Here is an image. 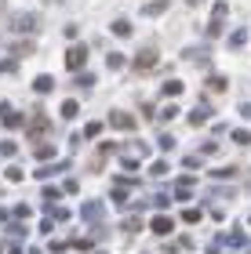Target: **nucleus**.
<instances>
[{"label":"nucleus","mask_w":251,"mask_h":254,"mask_svg":"<svg viewBox=\"0 0 251 254\" xmlns=\"http://www.w3.org/2000/svg\"><path fill=\"white\" fill-rule=\"evenodd\" d=\"M84 62H87V44H73V48L66 51V65H70V69H81Z\"/></svg>","instance_id":"f257e3e1"},{"label":"nucleus","mask_w":251,"mask_h":254,"mask_svg":"<svg viewBox=\"0 0 251 254\" xmlns=\"http://www.w3.org/2000/svg\"><path fill=\"white\" fill-rule=\"evenodd\" d=\"M109 127H117V131H135V117L124 109H113L109 113Z\"/></svg>","instance_id":"f03ea898"},{"label":"nucleus","mask_w":251,"mask_h":254,"mask_svg":"<svg viewBox=\"0 0 251 254\" xmlns=\"http://www.w3.org/2000/svg\"><path fill=\"white\" fill-rule=\"evenodd\" d=\"M135 65L139 69H153L157 65V48H142L139 55H135Z\"/></svg>","instance_id":"7ed1b4c3"},{"label":"nucleus","mask_w":251,"mask_h":254,"mask_svg":"<svg viewBox=\"0 0 251 254\" xmlns=\"http://www.w3.org/2000/svg\"><path fill=\"white\" fill-rule=\"evenodd\" d=\"M37 26H40L37 15H18V18H15V29H18V33H29V29H37Z\"/></svg>","instance_id":"20e7f679"},{"label":"nucleus","mask_w":251,"mask_h":254,"mask_svg":"<svg viewBox=\"0 0 251 254\" xmlns=\"http://www.w3.org/2000/svg\"><path fill=\"white\" fill-rule=\"evenodd\" d=\"M81 214H84V222H87V218H91V222H98V218H102V203H98V200L84 203V211H81Z\"/></svg>","instance_id":"39448f33"},{"label":"nucleus","mask_w":251,"mask_h":254,"mask_svg":"<svg viewBox=\"0 0 251 254\" xmlns=\"http://www.w3.org/2000/svg\"><path fill=\"white\" fill-rule=\"evenodd\" d=\"M161 95H167V98H178V95H182V80H167V84L161 87Z\"/></svg>","instance_id":"423d86ee"},{"label":"nucleus","mask_w":251,"mask_h":254,"mask_svg":"<svg viewBox=\"0 0 251 254\" xmlns=\"http://www.w3.org/2000/svg\"><path fill=\"white\" fill-rule=\"evenodd\" d=\"M51 87H55V80H51V76H37V80H33V91H40V95H48Z\"/></svg>","instance_id":"0eeeda50"},{"label":"nucleus","mask_w":251,"mask_h":254,"mask_svg":"<svg viewBox=\"0 0 251 254\" xmlns=\"http://www.w3.org/2000/svg\"><path fill=\"white\" fill-rule=\"evenodd\" d=\"M113 33H117V37H131V22L128 18H117V22H113Z\"/></svg>","instance_id":"6e6552de"},{"label":"nucleus","mask_w":251,"mask_h":254,"mask_svg":"<svg viewBox=\"0 0 251 254\" xmlns=\"http://www.w3.org/2000/svg\"><path fill=\"white\" fill-rule=\"evenodd\" d=\"M150 229H153V233H161V236L171 233V218H153V225H150Z\"/></svg>","instance_id":"1a4fd4ad"},{"label":"nucleus","mask_w":251,"mask_h":254,"mask_svg":"<svg viewBox=\"0 0 251 254\" xmlns=\"http://www.w3.org/2000/svg\"><path fill=\"white\" fill-rule=\"evenodd\" d=\"M142 11H146V15H164V11H167V0H153V4L142 7Z\"/></svg>","instance_id":"9d476101"},{"label":"nucleus","mask_w":251,"mask_h":254,"mask_svg":"<svg viewBox=\"0 0 251 254\" xmlns=\"http://www.w3.org/2000/svg\"><path fill=\"white\" fill-rule=\"evenodd\" d=\"M208 117H211V109H193V113H189V124H197V127H200Z\"/></svg>","instance_id":"9b49d317"},{"label":"nucleus","mask_w":251,"mask_h":254,"mask_svg":"<svg viewBox=\"0 0 251 254\" xmlns=\"http://www.w3.org/2000/svg\"><path fill=\"white\" fill-rule=\"evenodd\" d=\"M62 117H66V120L77 117V102H73V98H70V102H62Z\"/></svg>","instance_id":"f8f14e48"},{"label":"nucleus","mask_w":251,"mask_h":254,"mask_svg":"<svg viewBox=\"0 0 251 254\" xmlns=\"http://www.w3.org/2000/svg\"><path fill=\"white\" fill-rule=\"evenodd\" d=\"M0 153H4V156H15L18 145H15V142H0Z\"/></svg>","instance_id":"ddd939ff"},{"label":"nucleus","mask_w":251,"mask_h":254,"mask_svg":"<svg viewBox=\"0 0 251 254\" xmlns=\"http://www.w3.org/2000/svg\"><path fill=\"white\" fill-rule=\"evenodd\" d=\"M51 156H55L51 145H40V149H37V160H51Z\"/></svg>","instance_id":"4468645a"},{"label":"nucleus","mask_w":251,"mask_h":254,"mask_svg":"<svg viewBox=\"0 0 251 254\" xmlns=\"http://www.w3.org/2000/svg\"><path fill=\"white\" fill-rule=\"evenodd\" d=\"M233 142H241V145H248V142H251V131H233Z\"/></svg>","instance_id":"2eb2a0df"},{"label":"nucleus","mask_w":251,"mask_h":254,"mask_svg":"<svg viewBox=\"0 0 251 254\" xmlns=\"http://www.w3.org/2000/svg\"><path fill=\"white\" fill-rule=\"evenodd\" d=\"M124 62H128V59H124V55H109V69H120Z\"/></svg>","instance_id":"dca6fc26"},{"label":"nucleus","mask_w":251,"mask_h":254,"mask_svg":"<svg viewBox=\"0 0 251 254\" xmlns=\"http://www.w3.org/2000/svg\"><path fill=\"white\" fill-rule=\"evenodd\" d=\"M4 178H7V182H22V171H18V167H7Z\"/></svg>","instance_id":"f3484780"},{"label":"nucleus","mask_w":251,"mask_h":254,"mask_svg":"<svg viewBox=\"0 0 251 254\" xmlns=\"http://www.w3.org/2000/svg\"><path fill=\"white\" fill-rule=\"evenodd\" d=\"M241 113H244V117H248V120H251V106H241Z\"/></svg>","instance_id":"a211bd4d"}]
</instances>
